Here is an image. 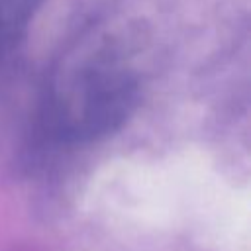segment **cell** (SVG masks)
Segmentation results:
<instances>
[{
    "instance_id": "1",
    "label": "cell",
    "mask_w": 251,
    "mask_h": 251,
    "mask_svg": "<svg viewBox=\"0 0 251 251\" xmlns=\"http://www.w3.org/2000/svg\"><path fill=\"white\" fill-rule=\"evenodd\" d=\"M137 98L131 69L108 47H84L57 75L49 96V122L69 141L112 133L127 120Z\"/></svg>"
},
{
    "instance_id": "2",
    "label": "cell",
    "mask_w": 251,
    "mask_h": 251,
    "mask_svg": "<svg viewBox=\"0 0 251 251\" xmlns=\"http://www.w3.org/2000/svg\"><path fill=\"white\" fill-rule=\"evenodd\" d=\"M39 0H0V53H6L25 31Z\"/></svg>"
}]
</instances>
